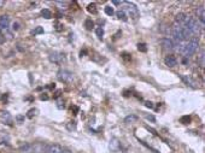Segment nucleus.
<instances>
[{"instance_id":"f257e3e1","label":"nucleus","mask_w":205,"mask_h":153,"mask_svg":"<svg viewBox=\"0 0 205 153\" xmlns=\"http://www.w3.org/2000/svg\"><path fill=\"white\" fill-rule=\"evenodd\" d=\"M198 46H199L198 40H197V39H192L191 41H188L187 43L182 45L181 52L184 53L185 57H189V56H192L193 53H195V51L198 50Z\"/></svg>"},{"instance_id":"f03ea898","label":"nucleus","mask_w":205,"mask_h":153,"mask_svg":"<svg viewBox=\"0 0 205 153\" xmlns=\"http://www.w3.org/2000/svg\"><path fill=\"white\" fill-rule=\"evenodd\" d=\"M122 5H123V10L122 11H127L128 15H129L132 18H137V17H139V10H137V7L134 4L128 2V1H123Z\"/></svg>"},{"instance_id":"7ed1b4c3","label":"nucleus","mask_w":205,"mask_h":153,"mask_svg":"<svg viewBox=\"0 0 205 153\" xmlns=\"http://www.w3.org/2000/svg\"><path fill=\"white\" fill-rule=\"evenodd\" d=\"M58 79L64 83H70L74 80V75L72 72H70L69 70H60L58 72Z\"/></svg>"},{"instance_id":"20e7f679","label":"nucleus","mask_w":205,"mask_h":153,"mask_svg":"<svg viewBox=\"0 0 205 153\" xmlns=\"http://www.w3.org/2000/svg\"><path fill=\"white\" fill-rule=\"evenodd\" d=\"M173 36H174V39H175L176 41H179V42L184 41V35H182V28H181V25L175 24V27L173 28Z\"/></svg>"},{"instance_id":"39448f33","label":"nucleus","mask_w":205,"mask_h":153,"mask_svg":"<svg viewBox=\"0 0 205 153\" xmlns=\"http://www.w3.org/2000/svg\"><path fill=\"white\" fill-rule=\"evenodd\" d=\"M9 24H10V18L7 15L0 16V30H7Z\"/></svg>"},{"instance_id":"423d86ee","label":"nucleus","mask_w":205,"mask_h":153,"mask_svg":"<svg viewBox=\"0 0 205 153\" xmlns=\"http://www.w3.org/2000/svg\"><path fill=\"white\" fill-rule=\"evenodd\" d=\"M161 43H162V46H163V48H164L165 51H171V50H174V42L170 40V39H168V38L162 39V40H161Z\"/></svg>"},{"instance_id":"0eeeda50","label":"nucleus","mask_w":205,"mask_h":153,"mask_svg":"<svg viewBox=\"0 0 205 153\" xmlns=\"http://www.w3.org/2000/svg\"><path fill=\"white\" fill-rule=\"evenodd\" d=\"M64 57H63V54L62 53H58V52H52L51 54H49V61H53V63H60L62 59H63Z\"/></svg>"},{"instance_id":"6e6552de","label":"nucleus","mask_w":205,"mask_h":153,"mask_svg":"<svg viewBox=\"0 0 205 153\" xmlns=\"http://www.w3.org/2000/svg\"><path fill=\"white\" fill-rule=\"evenodd\" d=\"M164 63H165V65L173 68V66H175L176 64H177V59H176L174 56H166L165 59H164Z\"/></svg>"},{"instance_id":"1a4fd4ad","label":"nucleus","mask_w":205,"mask_h":153,"mask_svg":"<svg viewBox=\"0 0 205 153\" xmlns=\"http://www.w3.org/2000/svg\"><path fill=\"white\" fill-rule=\"evenodd\" d=\"M0 121L2 123H6V124H10L11 123V116L7 111H2L0 112Z\"/></svg>"},{"instance_id":"9d476101","label":"nucleus","mask_w":205,"mask_h":153,"mask_svg":"<svg viewBox=\"0 0 205 153\" xmlns=\"http://www.w3.org/2000/svg\"><path fill=\"white\" fill-rule=\"evenodd\" d=\"M195 13H197V16H198V20L202 22V25L204 27V22H205V15H204V7L203 6H200L199 9H197L195 11Z\"/></svg>"},{"instance_id":"9b49d317","label":"nucleus","mask_w":205,"mask_h":153,"mask_svg":"<svg viewBox=\"0 0 205 153\" xmlns=\"http://www.w3.org/2000/svg\"><path fill=\"white\" fill-rule=\"evenodd\" d=\"M46 153H63V148L59 145H51Z\"/></svg>"},{"instance_id":"f8f14e48","label":"nucleus","mask_w":205,"mask_h":153,"mask_svg":"<svg viewBox=\"0 0 205 153\" xmlns=\"http://www.w3.org/2000/svg\"><path fill=\"white\" fill-rule=\"evenodd\" d=\"M118 148H119V142H118L117 139H111L110 140V150L114 151V152H117Z\"/></svg>"},{"instance_id":"ddd939ff","label":"nucleus","mask_w":205,"mask_h":153,"mask_svg":"<svg viewBox=\"0 0 205 153\" xmlns=\"http://www.w3.org/2000/svg\"><path fill=\"white\" fill-rule=\"evenodd\" d=\"M181 79H182V81L185 82L187 86H189V87H192V88H194V83H193V81L189 79V77H187V76H185V75H181Z\"/></svg>"},{"instance_id":"4468645a","label":"nucleus","mask_w":205,"mask_h":153,"mask_svg":"<svg viewBox=\"0 0 205 153\" xmlns=\"http://www.w3.org/2000/svg\"><path fill=\"white\" fill-rule=\"evenodd\" d=\"M41 16H42L44 18H46V20H49V18L52 17V12H51L49 9H44V10L41 11Z\"/></svg>"},{"instance_id":"2eb2a0df","label":"nucleus","mask_w":205,"mask_h":153,"mask_svg":"<svg viewBox=\"0 0 205 153\" xmlns=\"http://www.w3.org/2000/svg\"><path fill=\"white\" fill-rule=\"evenodd\" d=\"M85 27H86V29H87V30H92V29L94 28V22L88 18V20H85Z\"/></svg>"},{"instance_id":"dca6fc26","label":"nucleus","mask_w":205,"mask_h":153,"mask_svg":"<svg viewBox=\"0 0 205 153\" xmlns=\"http://www.w3.org/2000/svg\"><path fill=\"white\" fill-rule=\"evenodd\" d=\"M137 121V116H134V115H130V116H127L126 118H124V123H127V124H129V123H134Z\"/></svg>"},{"instance_id":"f3484780","label":"nucleus","mask_w":205,"mask_h":153,"mask_svg":"<svg viewBox=\"0 0 205 153\" xmlns=\"http://www.w3.org/2000/svg\"><path fill=\"white\" fill-rule=\"evenodd\" d=\"M87 11L89 13H93V15H96L98 12V9H97V5L96 4H89L87 6Z\"/></svg>"},{"instance_id":"a211bd4d","label":"nucleus","mask_w":205,"mask_h":153,"mask_svg":"<svg viewBox=\"0 0 205 153\" xmlns=\"http://www.w3.org/2000/svg\"><path fill=\"white\" fill-rule=\"evenodd\" d=\"M116 16H117L119 20H124V22H126V20H128V18H127V15H126V12H124V11H122V10L117 11V12H116Z\"/></svg>"},{"instance_id":"6ab92c4d","label":"nucleus","mask_w":205,"mask_h":153,"mask_svg":"<svg viewBox=\"0 0 205 153\" xmlns=\"http://www.w3.org/2000/svg\"><path fill=\"white\" fill-rule=\"evenodd\" d=\"M40 34H44V28L42 27H36L33 30V35H40Z\"/></svg>"},{"instance_id":"aec40b11","label":"nucleus","mask_w":205,"mask_h":153,"mask_svg":"<svg viewBox=\"0 0 205 153\" xmlns=\"http://www.w3.org/2000/svg\"><path fill=\"white\" fill-rule=\"evenodd\" d=\"M104 11H105V13H106L108 16H112V15L115 13V11H114V9H112L111 6H106V7L104 9Z\"/></svg>"},{"instance_id":"412c9836","label":"nucleus","mask_w":205,"mask_h":153,"mask_svg":"<svg viewBox=\"0 0 205 153\" xmlns=\"http://www.w3.org/2000/svg\"><path fill=\"white\" fill-rule=\"evenodd\" d=\"M96 34H97V36L99 39H103V35H104L103 28H97V29H96Z\"/></svg>"},{"instance_id":"4be33fe9","label":"nucleus","mask_w":205,"mask_h":153,"mask_svg":"<svg viewBox=\"0 0 205 153\" xmlns=\"http://www.w3.org/2000/svg\"><path fill=\"white\" fill-rule=\"evenodd\" d=\"M180 122L182 123V124H188V123L191 122V117H188V116H184V117H181Z\"/></svg>"},{"instance_id":"5701e85b","label":"nucleus","mask_w":205,"mask_h":153,"mask_svg":"<svg viewBox=\"0 0 205 153\" xmlns=\"http://www.w3.org/2000/svg\"><path fill=\"white\" fill-rule=\"evenodd\" d=\"M137 50L140 52H146L147 51V47L145 43H137Z\"/></svg>"},{"instance_id":"b1692460","label":"nucleus","mask_w":205,"mask_h":153,"mask_svg":"<svg viewBox=\"0 0 205 153\" xmlns=\"http://www.w3.org/2000/svg\"><path fill=\"white\" fill-rule=\"evenodd\" d=\"M199 64L202 68H204V52H202V54L199 57Z\"/></svg>"},{"instance_id":"393cba45","label":"nucleus","mask_w":205,"mask_h":153,"mask_svg":"<svg viewBox=\"0 0 205 153\" xmlns=\"http://www.w3.org/2000/svg\"><path fill=\"white\" fill-rule=\"evenodd\" d=\"M146 118L148 119V121H151V122H155V121H156L155 117H153L152 115H146Z\"/></svg>"},{"instance_id":"a878e982","label":"nucleus","mask_w":205,"mask_h":153,"mask_svg":"<svg viewBox=\"0 0 205 153\" xmlns=\"http://www.w3.org/2000/svg\"><path fill=\"white\" fill-rule=\"evenodd\" d=\"M145 105H146V107H148V109H153V104L151 101H146L145 102Z\"/></svg>"},{"instance_id":"bb28decb","label":"nucleus","mask_w":205,"mask_h":153,"mask_svg":"<svg viewBox=\"0 0 205 153\" xmlns=\"http://www.w3.org/2000/svg\"><path fill=\"white\" fill-rule=\"evenodd\" d=\"M5 41V36H4V34L0 31V43H2Z\"/></svg>"},{"instance_id":"cd10ccee","label":"nucleus","mask_w":205,"mask_h":153,"mask_svg":"<svg viewBox=\"0 0 205 153\" xmlns=\"http://www.w3.org/2000/svg\"><path fill=\"white\" fill-rule=\"evenodd\" d=\"M28 113H29V115H28V117H29V118H31V117H33V115H35V110H30Z\"/></svg>"},{"instance_id":"c85d7f7f","label":"nucleus","mask_w":205,"mask_h":153,"mask_svg":"<svg viewBox=\"0 0 205 153\" xmlns=\"http://www.w3.org/2000/svg\"><path fill=\"white\" fill-rule=\"evenodd\" d=\"M112 4H115V5H122V4H123V1H118V0H114V1H112Z\"/></svg>"},{"instance_id":"c756f323","label":"nucleus","mask_w":205,"mask_h":153,"mask_svg":"<svg viewBox=\"0 0 205 153\" xmlns=\"http://www.w3.org/2000/svg\"><path fill=\"white\" fill-rule=\"evenodd\" d=\"M18 28H20V24H18V23H13V29L17 30Z\"/></svg>"},{"instance_id":"7c9ffc66","label":"nucleus","mask_w":205,"mask_h":153,"mask_svg":"<svg viewBox=\"0 0 205 153\" xmlns=\"http://www.w3.org/2000/svg\"><path fill=\"white\" fill-rule=\"evenodd\" d=\"M47 99H49L47 95H41V100H47Z\"/></svg>"},{"instance_id":"2f4dec72","label":"nucleus","mask_w":205,"mask_h":153,"mask_svg":"<svg viewBox=\"0 0 205 153\" xmlns=\"http://www.w3.org/2000/svg\"><path fill=\"white\" fill-rule=\"evenodd\" d=\"M17 121H18V122H22V121H23V117H22V116H17Z\"/></svg>"},{"instance_id":"473e14b6","label":"nucleus","mask_w":205,"mask_h":153,"mask_svg":"<svg viewBox=\"0 0 205 153\" xmlns=\"http://www.w3.org/2000/svg\"><path fill=\"white\" fill-rule=\"evenodd\" d=\"M4 4H5V1H2V0H0V7H1V6L4 5Z\"/></svg>"},{"instance_id":"72a5a7b5","label":"nucleus","mask_w":205,"mask_h":153,"mask_svg":"<svg viewBox=\"0 0 205 153\" xmlns=\"http://www.w3.org/2000/svg\"><path fill=\"white\" fill-rule=\"evenodd\" d=\"M63 153H70L69 151H63Z\"/></svg>"}]
</instances>
